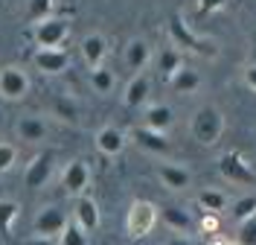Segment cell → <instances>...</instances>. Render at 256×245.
Masks as SVG:
<instances>
[{
	"label": "cell",
	"instance_id": "cell-1",
	"mask_svg": "<svg viewBox=\"0 0 256 245\" xmlns=\"http://www.w3.org/2000/svg\"><path fill=\"white\" fill-rule=\"evenodd\" d=\"M190 131L192 137L201 143V146H216L218 137L224 131V117L216 105H201L195 114H192V123H190Z\"/></svg>",
	"mask_w": 256,
	"mask_h": 245
},
{
	"label": "cell",
	"instance_id": "cell-2",
	"mask_svg": "<svg viewBox=\"0 0 256 245\" xmlns=\"http://www.w3.org/2000/svg\"><path fill=\"white\" fill-rule=\"evenodd\" d=\"M158 225V207L152 204V201H143V198H137V201H131V207H128V219H126V230L131 239H143L152 233V228Z\"/></svg>",
	"mask_w": 256,
	"mask_h": 245
},
{
	"label": "cell",
	"instance_id": "cell-3",
	"mask_svg": "<svg viewBox=\"0 0 256 245\" xmlns=\"http://www.w3.org/2000/svg\"><path fill=\"white\" fill-rule=\"evenodd\" d=\"M67 33H70V24L64 18H44L35 24V44L41 50H62Z\"/></svg>",
	"mask_w": 256,
	"mask_h": 245
},
{
	"label": "cell",
	"instance_id": "cell-4",
	"mask_svg": "<svg viewBox=\"0 0 256 245\" xmlns=\"http://www.w3.org/2000/svg\"><path fill=\"white\" fill-rule=\"evenodd\" d=\"M169 33H172V41H175L178 47H186V50H192V53H198V56H216V44L198 38V35H192L190 30H186V24L178 15L169 21Z\"/></svg>",
	"mask_w": 256,
	"mask_h": 245
},
{
	"label": "cell",
	"instance_id": "cell-5",
	"mask_svg": "<svg viewBox=\"0 0 256 245\" xmlns=\"http://www.w3.org/2000/svg\"><path fill=\"white\" fill-rule=\"evenodd\" d=\"M88 184H90V169L84 161H70L62 169V190L67 196H84Z\"/></svg>",
	"mask_w": 256,
	"mask_h": 245
},
{
	"label": "cell",
	"instance_id": "cell-6",
	"mask_svg": "<svg viewBox=\"0 0 256 245\" xmlns=\"http://www.w3.org/2000/svg\"><path fill=\"white\" fill-rule=\"evenodd\" d=\"M70 219L64 216L62 207H56V204H47V207H41V213L35 216V225H32V230H35V236H47V239H52V236H58L64 230V225H67Z\"/></svg>",
	"mask_w": 256,
	"mask_h": 245
},
{
	"label": "cell",
	"instance_id": "cell-7",
	"mask_svg": "<svg viewBox=\"0 0 256 245\" xmlns=\"http://www.w3.org/2000/svg\"><path fill=\"white\" fill-rule=\"evenodd\" d=\"M26 94H30V76L20 67H3L0 70V97L24 99Z\"/></svg>",
	"mask_w": 256,
	"mask_h": 245
},
{
	"label": "cell",
	"instance_id": "cell-8",
	"mask_svg": "<svg viewBox=\"0 0 256 245\" xmlns=\"http://www.w3.org/2000/svg\"><path fill=\"white\" fill-rule=\"evenodd\" d=\"M50 175H52V152H44L38 158H32V163L26 166V175H24V184L30 190H41L50 184Z\"/></svg>",
	"mask_w": 256,
	"mask_h": 245
},
{
	"label": "cell",
	"instance_id": "cell-9",
	"mask_svg": "<svg viewBox=\"0 0 256 245\" xmlns=\"http://www.w3.org/2000/svg\"><path fill=\"white\" fill-rule=\"evenodd\" d=\"M73 222H76L84 233L96 230L99 228V222H102V216H99V204H96L90 196H79L76 198V204H73Z\"/></svg>",
	"mask_w": 256,
	"mask_h": 245
},
{
	"label": "cell",
	"instance_id": "cell-10",
	"mask_svg": "<svg viewBox=\"0 0 256 245\" xmlns=\"http://www.w3.org/2000/svg\"><path fill=\"white\" fill-rule=\"evenodd\" d=\"M218 169H222V175L227 181H236V184H256V175L250 172V166L242 161L236 152L224 155L222 161H218Z\"/></svg>",
	"mask_w": 256,
	"mask_h": 245
},
{
	"label": "cell",
	"instance_id": "cell-11",
	"mask_svg": "<svg viewBox=\"0 0 256 245\" xmlns=\"http://www.w3.org/2000/svg\"><path fill=\"white\" fill-rule=\"evenodd\" d=\"M108 56V41H105V35L99 33H90L84 35V41H82V59H84V65L96 70V67H102V59Z\"/></svg>",
	"mask_w": 256,
	"mask_h": 245
},
{
	"label": "cell",
	"instance_id": "cell-12",
	"mask_svg": "<svg viewBox=\"0 0 256 245\" xmlns=\"http://www.w3.org/2000/svg\"><path fill=\"white\" fill-rule=\"evenodd\" d=\"M67 65H70V56H67L64 50H38V53H35V67H38L41 73L56 76V73L67 70Z\"/></svg>",
	"mask_w": 256,
	"mask_h": 245
},
{
	"label": "cell",
	"instance_id": "cell-13",
	"mask_svg": "<svg viewBox=\"0 0 256 245\" xmlns=\"http://www.w3.org/2000/svg\"><path fill=\"white\" fill-rule=\"evenodd\" d=\"M96 149H99L102 155L114 158V155H120V152L126 149V134L120 129H114V126H105V129L96 131Z\"/></svg>",
	"mask_w": 256,
	"mask_h": 245
},
{
	"label": "cell",
	"instance_id": "cell-14",
	"mask_svg": "<svg viewBox=\"0 0 256 245\" xmlns=\"http://www.w3.org/2000/svg\"><path fill=\"white\" fill-rule=\"evenodd\" d=\"M152 62V47H148V41L143 38H134V41H128L126 47V65L134 70V73H143L146 67Z\"/></svg>",
	"mask_w": 256,
	"mask_h": 245
},
{
	"label": "cell",
	"instance_id": "cell-15",
	"mask_svg": "<svg viewBox=\"0 0 256 245\" xmlns=\"http://www.w3.org/2000/svg\"><path fill=\"white\" fill-rule=\"evenodd\" d=\"M172 123H175V114H172L169 105H148V108H146V117H143L146 129L166 134V131L172 129Z\"/></svg>",
	"mask_w": 256,
	"mask_h": 245
},
{
	"label": "cell",
	"instance_id": "cell-16",
	"mask_svg": "<svg viewBox=\"0 0 256 245\" xmlns=\"http://www.w3.org/2000/svg\"><path fill=\"white\" fill-rule=\"evenodd\" d=\"M148 94H152V82H148V76L146 73H134V79L126 85V105L128 108H140L146 99H148Z\"/></svg>",
	"mask_w": 256,
	"mask_h": 245
},
{
	"label": "cell",
	"instance_id": "cell-17",
	"mask_svg": "<svg viewBox=\"0 0 256 245\" xmlns=\"http://www.w3.org/2000/svg\"><path fill=\"white\" fill-rule=\"evenodd\" d=\"M158 175L169 190H186V187L192 184L190 169H184V166H178V163H160Z\"/></svg>",
	"mask_w": 256,
	"mask_h": 245
},
{
	"label": "cell",
	"instance_id": "cell-18",
	"mask_svg": "<svg viewBox=\"0 0 256 245\" xmlns=\"http://www.w3.org/2000/svg\"><path fill=\"white\" fill-rule=\"evenodd\" d=\"M134 140H137V143H140L143 149L154 152V155H166V152L172 149V143L166 140V134H160V131H152V129H146V126L134 129Z\"/></svg>",
	"mask_w": 256,
	"mask_h": 245
},
{
	"label": "cell",
	"instance_id": "cell-19",
	"mask_svg": "<svg viewBox=\"0 0 256 245\" xmlns=\"http://www.w3.org/2000/svg\"><path fill=\"white\" fill-rule=\"evenodd\" d=\"M169 85H172L175 94H195V91L201 88V73H198L195 67L184 65L175 76H169Z\"/></svg>",
	"mask_w": 256,
	"mask_h": 245
},
{
	"label": "cell",
	"instance_id": "cell-20",
	"mask_svg": "<svg viewBox=\"0 0 256 245\" xmlns=\"http://www.w3.org/2000/svg\"><path fill=\"white\" fill-rule=\"evenodd\" d=\"M18 137L26 143H41L47 137V123L41 117H20L18 120Z\"/></svg>",
	"mask_w": 256,
	"mask_h": 245
},
{
	"label": "cell",
	"instance_id": "cell-21",
	"mask_svg": "<svg viewBox=\"0 0 256 245\" xmlns=\"http://www.w3.org/2000/svg\"><path fill=\"white\" fill-rule=\"evenodd\" d=\"M158 216L169 225V228L175 230V233H190V228H192V216L186 210H180V207H175V204H169V207H163V210H158Z\"/></svg>",
	"mask_w": 256,
	"mask_h": 245
},
{
	"label": "cell",
	"instance_id": "cell-22",
	"mask_svg": "<svg viewBox=\"0 0 256 245\" xmlns=\"http://www.w3.org/2000/svg\"><path fill=\"white\" fill-rule=\"evenodd\" d=\"M180 67H184V56H180V50L166 47V50L158 56V70L166 76V79H169V76H175Z\"/></svg>",
	"mask_w": 256,
	"mask_h": 245
},
{
	"label": "cell",
	"instance_id": "cell-23",
	"mask_svg": "<svg viewBox=\"0 0 256 245\" xmlns=\"http://www.w3.org/2000/svg\"><path fill=\"white\" fill-rule=\"evenodd\" d=\"M18 216H20V204L12 201V198H0V236L9 239V233H12V222H15Z\"/></svg>",
	"mask_w": 256,
	"mask_h": 245
},
{
	"label": "cell",
	"instance_id": "cell-24",
	"mask_svg": "<svg viewBox=\"0 0 256 245\" xmlns=\"http://www.w3.org/2000/svg\"><path fill=\"white\" fill-rule=\"evenodd\" d=\"M198 204L204 207V213H216V216H218V213L227 207V196H224L222 190H204V193L198 196Z\"/></svg>",
	"mask_w": 256,
	"mask_h": 245
},
{
	"label": "cell",
	"instance_id": "cell-25",
	"mask_svg": "<svg viewBox=\"0 0 256 245\" xmlns=\"http://www.w3.org/2000/svg\"><path fill=\"white\" fill-rule=\"evenodd\" d=\"M90 85H94L96 94H111L114 85H116V76L108 67H96V70H90Z\"/></svg>",
	"mask_w": 256,
	"mask_h": 245
},
{
	"label": "cell",
	"instance_id": "cell-26",
	"mask_svg": "<svg viewBox=\"0 0 256 245\" xmlns=\"http://www.w3.org/2000/svg\"><path fill=\"white\" fill-rule=\"evenodd\" d=\"M230 216L236 219V222H248L250 216H256V196H242L233 201V207H230Z\"/></svg>",
	"mask_w": 256,
	"mask_h": 245
},
{
	"label": "cell",
	"instance_id": "cell-27",
	"mask_svg": "<svg viewBox=\"0 0 256 245\" xmlns=\"http://www.w3.org/2000/svg\"><path fill=\"white\" fill-rule=\"evenodd\" d=\"M58 245H88V233L76 222H67L64 230L58 233Z\"/></svg>",
	"mask_w": 256,
	"mask_h": 245
},
{
	"label": "cell",
	"instance_id": "cell-28",
	"mask_svg": "<svg viewBox=\"0 0 256 245\" xmlns=\"http://www.w3.org/2000/svg\"><path fill=\"white\" fill-rule=\"evenodd\" d=\"M239 245H256V216H250L248 222L239 225Z\"/></svg>",
	"mask_w": 256,
	"mask_h": 245
},
{
	"label": "cell",
	"instance_id": "cell-29",
	"mask_svg": "<svg viewBox=\"0 0 256 245\" xmlns=\"http://www.w3.org/2000/svg\"><path fill=\"white\" fill-rule=\"evenodd\" d=\"M18 161V152L12 143H0V172H9Z\"/></svg>",
	"mask_w": 256,
	"mask_h": 245
},
{
	"label": "cell",
	"instance_id": "cell-30",
	"mask_svg": "<svg viewBox=\"0 0 256 245\" xmlns=\"http://www.w3.org/2000/svg\"><path fill=\"white\" fill-rule=\"evenodd\" d=\"M50 9H52V0H32L30 3V18L38 24V21L50 18Z\"/></svg>",
	"mask_w": 256,
	"mask_h": 245
},
{
	"label": "cell",
	"instance_id": "cell-31",
	"mask_svg": "<svg viewBox=\"0 0 256 245\" xmlns=\"http://www.w3.org/2000/svg\"><path fill=\"white\" fill-rule=\"evenodd\" d=\"M56 111L62 114V120H70V123L76 120V108H73L70 99H58V102H56Z\"/></svg>",
	"mask_w": 256,
	"mask_h": 245
},
{
	"label": "cell",
	"instance_id": "cell-32",
	"mask_svg": "<svg viewBox=\"0 0 256 245\" xmlns=\"http://www.w3.org/2000/svg\"><path fill=\"white\" fill-rule=\"evenodd\" d=\"M244 85H248L250 91H256V65L244 67Z\"/></svg>",
	"mask_w": 256,
	"mask_h": 245
},
{
	"label": "cell",
	"instance_id": "cell-33",
	"mask_svg": "<svg viewBox=\"0 0 256 245\" xmlns=\"http://www.w3.org/2000/svg\"><path fill=\"white\" fill-rule=\"evenodd\" d=\"M201 228H204V230H218V216H216V213H204Z\"/></svg>",
	"mask_w": 256,
	"mask_h": 245
},
{
	"label": "cell",
	"instance_id": "cell-34",
	"mask_svg": "<svg viewBox=\"0 0 256 245\" xmlns=\"http://www.w3.org/2000/svg\"><path fill=\"white\" fill-rule=\"evenodd\" d=\"M163 245H192V239L190 236H184V233H175V236H169Z\"/></svg>",
	"mask_w": 256,
	"mask_h": 245
},
{
	"label": "cell",
	"instance_id": "cell-35",
	"mask_svg": "<svg viewBox=\"0 0 256 245\" xmlns=\"http://www.w3.org/2000/svg\"><path fill=\"white\" fill-rule=\"evenodd\" d=\"M24 245H52V239H47V236H32V239H26Z\"/></svg>",
	"mask_w": 256,
	"mask_h": 245
},
{
	"label": "cell",
	"instance_id": "cell-36",
	"mask_svg": "<svg viewBox=\"0 0 256 245\" xmlns=\"http://www.w3.org/2000/svg\"><path fill=\"white\" fill-rule=\"evenodd\" d=\"M210 245H239V242H236V239H224V236H216V239H212Z\"/></svg>",
	"mask_w": 256,
	"mask_h": 245
},
{
	"label": "cell",
	"instance_id": "cell-37",
	"mask_svg": "<svg viewBox=\"0 0 256 245\" xmlns=\"http://www.w3.org/2000/svg\"><path fill=\"white\" fill-rule=\"evenodd\" d=\"M224 0H204V9H218Z\"/></svg>",
	"mask_w": 256,
	"mask_h": 245
}]
</instances>
